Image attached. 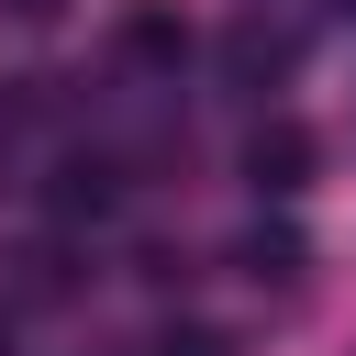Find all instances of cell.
Returning <instances> with one entry per match:
<instances>
[{"label":"cell","mask_w":356,"mask_h":356,"mask_svg":"<svg viewBox=\"0 0 356 356\" xmlns=\"http://www.w3.org/2000/svg\"><path fill=\"white\" fill-rule=\"evenodd\" d=\"M256 178H278V189L300 178V134H289V122H278V134H256Z\"/></svg>","instance_id":"1"}]
</instances>
